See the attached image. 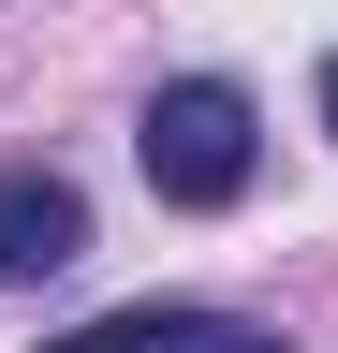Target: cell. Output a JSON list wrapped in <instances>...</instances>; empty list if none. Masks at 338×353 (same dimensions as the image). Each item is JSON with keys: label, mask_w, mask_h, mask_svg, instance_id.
Instances as JSON below:
<instances>
[{"label": "cell", "mask_w": 338, "mask_h": 353, "mask_svg": "<svg viewBox=\"0 0 338 353\" xmlns=\"http://www.w3.org/2000/svg\"><path fill=\"white\" fill-rule=\"evenodd\" d=\"M177 353H294V339H265V324H206V339H177Z\"/></svg>", "instance_id": "cell-4"}, {"label": "cell", "mask_w": 338, "mask_h": 353, "mask_svg": "<svg viewBox=\"0 0 338 353\" xmlns=\"http://www.w3.org/2000/svg\"><path fill=\"white\" fill-rule=\"evenodd\" d=\"M133 162H147V192H162V206H235V192H250V162H265V118H250V88H235V74H177V88H147Z\"/></svg>", "instance_id": "cell-1"}, {"label": "cell", "mask_w": 338, "mask_h": 353, "mask_svg": "<svg viewBox=\"0 0 338 353\" xmlns=\"http://www.w3.org/2000/svg\"><path fill=\"white\" fill-rule=\"evenodd\" d=\"M324 132H338V59H324Z\"/></svg>", "instance_id": "cell-5"}, {"label": "cell", "mask_w": 338, "mask_h": 353, "mask_svg": "<svg viewBox=\"0 0 338 353\" xmlns=\"http://www.w3.org/2000/svg\"><path fill=\"white\" fill-rule=\"evenodd\" d=\"M221 309H103L89 339H59V353H177V339H206Z\"/></svg>", "instance_id": "cell-3"}, {"label": "cell", "mask_w": 338, "mask_h": 353, "mask_svg": "<svg viewBox=\"0 0 338 353\" xmlns=\"http://www.w3.org/2000/svg\"><path fill=\"white\" fill-rule=\"evenodd\" d=\"M59 265H89V192H74L59 162H0V280H59Z\"/></svg>", "instance_id": "cell-2"}]
</instances>
